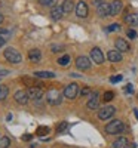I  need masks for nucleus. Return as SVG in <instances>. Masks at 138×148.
<instances>
[{
	"label": "nucleus",
	"mask_w": 138,
	"mask_h": 148,
	"mask_svg": "<svg viewBox=\"0 0 138 148\" xmlns=\"http://www.w3.org/2000/svg\"><path fill=\"white\" fill-rule=\"evenodd\" d=\"M62 96H64V93H61L58 89H49L48 93H46V101L49 105H61L62 102Z\"/></svg>",
	"instance_id": "f257e3e1"
},
{
	"label": "nucleus",
	"mask_w": 138,
	"mask_h": 148,
	"mask_svg": "<svg viewBox=\"0 0 138 148\" xmlns=\"http://www.w3.org/2000/svg\"><path fill=\"white\" fill-rule=\"evenodd\" d=\"M123 130H125V125L122 120H113L106 126V133L108 135H117V133H122Z\"/></svg>",
	"instance_id": "f03ea898"
},
{
	"label": "nucleus",
	"mask_w": 138,
	"mask_h": 148,
	"mask_svg": "<svg viewBox=\"0 0 138 148\" xmlns=\"http://www.w3.org/2000/svg\"><path fill=\"white\" fill-rule=\"evenodd\" d=\"M3 56H5V59L8 61V62H10V64H19L21 61H22L19 52L17 51V49H14V47H8L6 51L3 52Z\"/></svg>",
	"instance_id": "7ed1b4c3"
},
{
	"label": "nucleus",
	"mask_w": 138,
	"mask_h": 148,
	"mask_svg": "<svg viewBox=\"0 0 138 148\" xmlns=\"http://www.w3.org/2000/svg\"><path fill=\"white\" fill-rule=\"evenodd\" d=\"M62 93H64V98H67V99H74V98L77 96V93H79V84L77 83L67 84Z\"/></svg>",
	"instance_id": "20e7f679"
},
{
	"label": "nucleus",
	"mask_w": 138,
	"mask_h": 148,
	"mask_svg": "<svg viewBox=\"0 0 138 148\" xmlns=\"http://www.w3.org/2000/svg\"><path fill=\"white\" fill-rule=\"evenodd\" d=\"M116 113V108L115 107H111V105H106L103 108H99L98 110V117L101 119V120H108L110 117H113Z\"/></svg>",
	"instance_id": "39448f33"
},
{
	"label": "nucleus",
	"mask_w": 138,
	"mask_h": 148,
	"mask_svg": "<svg viewBox=\"0 0 138 148\" xmlns=\"http://www.w3.org/2000/svg\"><path fill=\"white\" fill-rule=\"evenodd\" d=\"M27 93H28V96L31 98V99H34V101H40L42 98H43V89L40 88V86H31V88H28Z\"/></svg>",
	"instance_id": "423d86ee"
},
{
	"label": "nucleus",
	"mask_w": 138,
	"mask_h": 148,
	"mask_svg": "<svg viewBox=\"0 0 138 148\" xmlns=\"http://www.w3.org/2000/svg\"><path fill=\"white\" fill-rule=\"evenodd\" d=\"M14 99H15V102L19 104V105H26V104H28V101H30V96H28L27 90H17L15 95H14Z\"/></svg>",
	"instance_id": "0eeeda50"
},
{
	"label": "nucleus",
	"mask_w": 138,
	"mask_h": 148,
	"mask_svg": "<svg viewBox=\"0 0 138 148\" xmlns=\"http://www.w3.org/2000/svg\"><path fill=\"white\" fill-rule=\"evenodd\" d=\"M76 67H77L79 70H83V71L89 70V68H91V59L88 58V56H83V55L77 56V59H76Z\"/></svg>",
	"instance_id": "6e6552de"
},
{
	"label": "nucleus",
	"mask_w": 138,
	"mask_h": 148,
	"mask_svg": "<svg viewBox=\"0 0 138 148\" xmlns=\"http://www.w3.org/2000/svg\"><path fill=\"white\" fill-rule=\"evenodd\" d=\"M91 59H92V62H95L98 65L103 64L104 62V55L101 52V49H99V47H94L91 51Z\"/></svg>",
	"instance_id": "1a4fd4ad"
},
{
	"label": "nucleus",
	"mask_w": 138,
	"mask_h": 148,
	"mask_svg": "<svg viewBox=\"0 0 138 148\" xmlns=\"http://www.w3.org/2000/svg\"><path fill=\"white\" fill-rule=\"evenodd\" d=\"M88 14H89V9H88V5L83 2V0H80V2L76 5V15L79 18H86Z\"/></svg>",
	"instance_id": "9d476101"
},
{
	"label": "nucleus",
	"mask_w": 138,
	"mask_h": 148,
	"mask_svg": "<svg viewBox=\"0 0 138 148\" xmlns=\"http://www.w3.org/2000/svg\"><path fill=\"white\" fill-rule=\"evenodd\" d=\"M97 14L101 16V18L111 16V14H110V3H106V2L99 3V5L97 6Z\"/></svg>",
	"instance_id": "9b49d317"
},
{
	"label": "nucleus",
	"mask_w": 138,
	"mask_h": 148,
	"mask_svg": "<svg viewBox=\"0 0 138 148\" xmlns=\"http://www.w3.org/2000/svg\"><path fill=\"white\" fill-rule=\"evenodd\" d=\"M86 107L89 110H98V107H99V95H98V92L91 93V98H89V101H88Z\"/></svg>",
	"instance_id": "f8f14e48"
},
{
	"label": "nucleus",
	"mask_w": 138,
	"mask_h": 148,
	"mask_svg": "<svg viewBox=\"0 0 138 148\" xmlns=\"http://www.w3.org/2000/svg\"><path fill=\"white\" fill-rule=\"evenodd\" d=\"M122 9H123V3L120 2V0H113V2L110 3V14H111V16L119 15L122 12Z\"/></svg>",
	"instance_id": "ddd939ff"
},
{
	"label": "nucleus",
	"mask_w": 138,
	"mask_h": 148,
	"mask_svg": "<svg viewBox=\"0 0 138 148\" xmlns=\"http://www.w3.org/2000/svg\"><path fill=\"white\" fill-rule=\"evenodd\" d=\"M115 46H116L117 51H120V52H129V49H131L129 43L125 40V39H116Z\"/></svg>",
	"instance_id": "4468645a"
},
{
	"label": "nucleus",
	"mask_w": 138,
	"mask_h": 148,
	"mask_svg": "<svg viewBox=\"0 0 138 148\" xmlns=\"http://www.w3.org/2000/svg\"><path fill=\"white\" fill-rule=\"evenodd\" d=\"M107 59L110 61V62H120L122 61V52L117 51V49H115V51H108Z\"/></svg>",
	"instance_id": "2eb2a0df"
},
{
	"label": "nucleus",
	"mask_w": 138,
	"mask_h": 148,
	"mask_svg": "<svg viewBox=\"0 0 138 148\" xmlns=\"http://www.w3.org/2000/svg\"><path fill=\"white\" fill-rule=\"evenodd\" d=\"M111 147H113V148H129V147H131V142L128 141V138L120 136V138H117L115 142H113Z\"/></svg>",
	"instance_id": "dca6fc26"
},
{
	"label": "nucleus",
	"mask_w": 138,
	"mask_h": 148,
	"mask_svg": "<svg viewBox=\"0 0 138 148\" xmlns=\"http://www.w3.org/2000/svg\"><path fill=\"white\" fill-rule=\"evenodd\" d=\"M62 14H64V9H62V6H54L52 9H51V18L54 19V21H58V19H61L62 18Z\"/></svg>",
	"instance_id": "f3484780"
},
{
	"label": "nucleus",
	"mask_w": 138,
	"mask_h": 148,
	"mask_svg": "<svg viewBox=\"0 0 138 148\" xmlns=\"http://www.w3.org/2000/svg\"><path fill=\"white\" fill-rule=\"evenodd\" d=\"M40 58H42V53L39 49H31V51H28V59L31 62H39Z\"/></svg>",
	"instance_id": "a211bd4d"
},
{
	"label": "nucleus",
	"mask_w": 138,
	"mask_h": 148,
	"mask_svg": "<svg viewBox=\"0 0 138 148\" xmlns=\"http://www.w3.org/2000/svg\"><path fill=\"white\" fill-rule=\"evenodd\" d=\"M34 77L36 79H54L55 73H52V71H36Z\"/></svg>",
	"instance_id": "6ab92c4d"
},
{
	"label": "nucleus",
	"mask_w": 138,
	"mask_h": 148,
	"mask_svg": "<svg viewBox=\"0 0 138 148\" xmlns=\"http://www.w3.org/2000/svg\"><path fill=\"white\" fill-rule=\"evenodd\" d=\"M125 22L129 24L131 27H137V24H138V15L137 14H128L126 16H125Z\"/></svg>",
	"instance_id": "aec40b11"
},
{
	"label": "nucleus",
	"mask_w": 138,
	"mask_h": 148,
	"mask_svg": "<svg viewBox=\"0 0 138 148\" xmlns=\"http://www.w3.org/2000/svg\"><path fill=\"white\" fill-rule=\"evenodd\" d=\"M61 6H62V9H64L66 14H70V12L73 10V8H74V5H73V0H64Z\"/></svg>",
	"instance_id": "412c9836"
},
{
	"label": "nucleus",
	"mask_w": 138,
	"mask_h": 148,
	"mask_svg": "<svg viewBox=\"0 0 138 148\" xmlns=\"http://www.w3.org/2000/svg\"><path fill=\"white\" fill-rule=\"evenodd\" d=\"M9 95V88L6 84H0V101H5Z\"/></svg>",
	"instance_id": "4be33fe9"
},
{
	"label": "nucleus",
	"mask_w": 138,
	"mask_h": 148,
	"mask_svg": "<svg viewBox=\"0 0 138 148\" xmlns=\"http://www.w3.org/2000/svg\"><path fill=\"white\" fill-rule=\"evenodd\" d=\"M48 133H49V127L48 126H39L36 129V135H37V136H46Z\"/></svg>",
	"instance_id": "5701e85b"
},
{
	"label": "nucleus",
	"mask_w": 138,
	"mask_h": 148,
	"mask_svg": "<svg viewBox=\"0 0 138 148\" xmlns=\"http://www.w3.org/2000/svg\"><path fill=\"white\" fill-rule=\"evenodd\" d=\"M68 129V123L67 121H61L59 125H57V133H64Z\"/></svg>",
	"instance_id": "b1692460"
},
{
	"label": "nucleus",
	"mask_w": 138,
	"mask_h": 148,
	"mask_svg": "<svg viewBox=\"0 0 138 148\" xmlns=\"http://www.w3.org/2000/svg\"><path fill=\"white\" fill-rule=\"evenodd\" d=\"M10 139L8 136H0V148H9Z\"/></svg>",
	"instance_id": "393cba45"
},
{
	"label": "nucleus",
	"mask_w": 138,
	"mask_h": 148,
	"mask_svg": "<svg viewBox=\"0 0 138 148\" xmlns=\"http://www.w3.org/2000/svg\"><path fill=\"white\" fill-rule=\"evenodd\" d=\"M68 62H70V56H68V55H64V56H61V58L58 59V64H59L61 67H67Z\"/></svg>",
	"instance_id": "a878e982"
},
{
	"label": "nucleus",
	"mask_w": 138,
	"mask_h": 148,
	"mask_svg": "<svg viewBox=\"0 0 138 148\" xmlns=\"http://www.w3.org/2000/svg\"><path fill=\"white\" fill-rule=\"evenodd\" d=\"M39 3L42 5V6H49V8H54V6H57L55 3H57V0H39Z\"/></svg>",
	"instance_id": "bb28decb"
},
{
	"label": "nucleus",
	"mask_w": 138,
	"mask_h": 148,
	"mask_svg": "<svg viewBox=\"0 0 138 148\" xmlns=\"http://www.w3.org/2000/svg\"><path fill=\"white\" fill-rule=\"evenodd\" d=\"M113 98H115V93L108 90V92H106V93H104V98H103V99H104L106 102H110V101L113 99Z\"/></svg>",
	"instance_id": "cd10ccee"
},
{
	"label": "nucleus",
	"mask_w": 138,
	"mask_h": 148,
	"mask_svg": "<svg viewBox=\"0 0 138 148\" xmlns=\"http://www.w3.org/2000/svg\"><path fill=\"white\" fill-rule=\"evenodd\" d=\"M119 30H120L119 24H111V25L107 27V31H108V33H111V31H119Z\"/></svg>",
	"instance_id": "c85d7f7f"
},
{
	"label": "nucleus",
	"mask_w": 138,
	"mask_h": 148,
	"mask_svg": "<svg viewBox=\"0 0 138 148\" xmlns=\"http://www.w3.org/2000/svg\"><path fill=\"white\" fill-rule=\"evenodd\" d=\"M126 34H128L129 39H132V40H134V39H137V31H135V30H128V31H126Z\"/></svg>",
	"instance_id": "c756f323"
},
{
	"label": "nucleus",
	"mask_w": 138,
	"mask_h": 148,
	"mask_svg": "<svg viewBox=\"0 0 138 148\" xmlns=\"http://www.w3.org/2000/svg\"><path fill=\"white\" fill-rule=\"evenodd\" d=\"M80 95H82V96H88V95H91V89H89V88H83V89H82V92H80Z\"/></svg>",
	"instance_id": "7c9ffc66"
},
{
	"label": "nucleus",
	"mask_w": 138,
	"mask_h": 148,
	"mask_svg": "<svg viewBox=\"0 0 138 148\" xmlns=\"http://www.w3.org/2000/svg\"><path fill=\"white\" fill-rule=\"evenodd\" d=\"M122 79H123L122 76H115V77H111V79H110V82H111V83H117V82H120Z\"/></svg>",
	"instance_id": "2f4dec72"
},
{
	"label": "nucleus",
	"mask_w": 138,
	"mask_h": 148,
	"mask_svg": "<svg viewBox=\"0 0 138 148\" xmlns=\"http://www.w3.org/2000/svg\"><path fill=\"white\" fill-rule=\"evenodd\" d=\"M62 46H52V52H61Z\"/></svg>",
	"instance_id": "473e14b6"
},
{
	"label": "nucleus",
	"mask_w": 138,
	"mask_h": 148,
	"mask_svg": "<svg viewBox=\"0 0 138 148\" xmlns=\"http://www.w3.org/2000/svg\"><path fill=\"white\" fill-rule=\"evenodd\" d=\"M5 43H6V37L0 36V47H2V46H5Z\"/></svg>",
	"instance_id": "72a5a7b5"
},
{
	"label": "nucleus",
	"mask_w": 138,
	"mask_h": 148,
	"mask_svg": "<svg viewBox=\"0 0 138 148\" xmlns=\"http://www.w3.org/2000/svg\"><path fill=\"white\" fill-rule=\"evenodd\" d=\"M31 138H33V135H24L22 141H31Z\"/></svg>",
	"instance_id": "f704fd0d"
},
{
	"label": "nucleus",
	"mask_w": 138,
	"mask_h": 148,
	"mask_svg": "<svg viewBox=\"0 0 138 148\" xmlns=\"http://www.w3.org/2000/svg\"><path fill=\"white\" fill-rule=\"evenodd\" d=\"M125 92H128V93H129V92H132V84H128L126 88H125Z\"/></svg>",
	"instance_id": "c9c22d12"
},
{
	"label": "nucleus",
	"mask_w": 138,
	"mask_h": 148,
	"mask_svg": "<svg viewBox=\"0 0 138 148\" xmlns=\"http://www.w3.org/2000/svg\"><path fill=\"white\" fill-rule=\"evenodd\" d=\"M103 2H104V0H94V3H95L97 6H98L99 3H103Z\"/></svg>",
	"instance_id": "e433bc0d"
},
{
	"label": "nucleus",
	"mask_w": 138,
	"mask_h": 148,
	"mask_svg": "<svg viewBox=\"0 0 138 148\" xmlns=\"http://www.w3.org/2000/svg\"><path fill=\"white\" fill-rule=\"evenodd\" d=\"M134 114H135V117L138 119V110H137V108H134Z\"/></svg>",
	"instance_id": "4c0bfd02"
},
{
	"label": "nucleus",
	"mask_w": 138,
	"mask_h": 148,
	"mask_svg": "<svg viewBox=\"0 0 138 148\" xmlns=\"http://www.w3.org/2000/svg\"><path fill=\"white\" fill-rule=\"evenodd\" d=\"M3 21V15H0V22H2Z\"/></svg>",
	"instance_id": "58836bf2"
}]
</instances>
